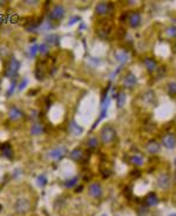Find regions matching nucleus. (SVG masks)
Instances as JSON below:
<instances>
[{"mask_svg":"<svg viewBox=\"0 0 176 216\" xmlns=\"http://www.w3.org/2000/svg\"><path fill=\"white\" fill-rule=\"evenodd\" d=\"M166 32H167V35H168L169 38H175L176 37V26H170Z\"/></svg>","mask_w":176,"mask_h":216,"instance_id":"c756f323","label":"nucleus"},{"mask_svg":"<svg viewBox=\"0 0 176 216\" xmlns=\"http://www.w3.org/2000/svg\"><path fill=\"white\" fill-rule=\"evenodd\" d=\"M13 209L17 214L22 215L26 214L27 211L31 210V201L27 197H19L15 200V202L13 204Z\"/></svg>","mask_w":176,"mask_h":216,"instance_id":"f03ea898","label":"nucleus"},{"mask_svg":"<svg viewBox=\"0 0 176 216\" xmlns=\"http://www.w3.org/2000/svg\"><path fill=\"white\" fill-rule=\"evenodd\" d=\"M128 21H129V25H131V27L135 28V27H137L140 24H141V15H140L139 12H133V13L129 14Z\"/></svg>","mask_w":176,"mask_h":216,"instance_id":"f8f14e48","label":"nucleus"},{"mask_svg":"<svg viewBox=\"0 0 176 216\" xmlns=\"http://www.w3.org/2000/svg\"><path fill=\"white\" fill-rule=\"evenodd\" d=\"M88 191H89L91 196L94 197V198H99V197H101V195H102V188H101L100 183H98V182L92 183L89 186V188H88Z\"/></svg>","mask_w":176,"mask_h":216,"instance_id":"9d476101","label":"nucleus"},{"mask_svg":"<svg viewBox=\"0 0 176 216\" xmlns=\"http://www.w3.org/2000/svg\"><path fill=\"white\" fill-rule=\"evenodd\" d=\"M116 101H117V106L121 108L122 106L124 105V102H126V95H124V93H119V95H116Z\"/></svg>","mask_w":176,"mask_h":216,"instance_id":"393cba45","label":"nucleus"},{"mask_svg":"<svg viewBox=\"0 0 176 216\" xmlns=\"http://www.w3.org/2000/svg\"><path fill=\"white\" fill-rule=\"evenodd\" d=\"M69 157H71L72 160H74V161H81V159L84 157V151H81L80 148H75L74 151H71Z\"/></svg>","mask_w":176,"mask_h":216,"instance_id":"6ab92c4d","label":"nucleus"},{"mask_svg":"<svg viewBox=\"0 0 176 216\" xmlns=\"http://www.w3.org/2000/svg\"><path fill=\"white\" fill-rule=\"evenodd\" d=\"M127 17H128V14H127V13H123L122 15H121V17H120V20H121V21H126V19H127Z\"/></svg>","mask_w":176,"mask_h":216,"instance_id":"37998d69","label":"nucleus"},{"mask_svg":"<svg viewBox=\"0 0 176 216\" xmlns=\"http://www.w3.org/2000/svg\"><path fill=\"white\" fill-rule=\"evenodd\" d=\"M78 177H73V179H71V180H67L65 182V187L66 188H72V187H74L75 184L78 183Z\"/></svg>","mask_w":176,"mask_h":216,"instance_id":"cd10ccee","label":"nucleus"},{"mask_svg":"<svg viewBox=\"0 0 176 216\" xmlns=\"http://www.w3.org/2000/svg\"><path fill=\"white\" fill-rule=\"evenodd\" d=\"M162 143L166 148L173 149L176 147V136L174 134H166L162 138Z\"/></svg>","mask_w":176,"mask_h":216,"instance_id":"6e6552de","label":"nucleus"},{"mask_svg":"<svg viewBox=\"0 0 176 216\" xmlns=\"http://www.w3.org/2000/svg\"><path fill=\"white\" fill-rule=\"evenodd\" d=\"M157 78H162L163 75H164V73H166V66H162V67H160V68H157Z\"/></svg>","mask_w":176,"mask_h":216,"instance_id":"72a5a7b5","label":"nucleus"},{"mask_svg":"<svg viewBox=\"0 0 176 216\" xmlns=\"http://www.w3.org/2000/svg\"><path fill=\"white\" fill-rule=\"evenodd\" d=\"M39 52L41 53V54H47V53L49 52L48 45H46V44H42V45H40V46H39Z\"/></svg>","mask_w":176,"mask_h":216,"instance_id":"2f4dec72","label":"nucleus"},{"mask_svg":"<svg viewBox=\"0 0 176 216\" xmlns=\"http://www.w3.org/2000/svg\"><path fill=\"white\" fill-rule=\"evenodd\" d=\"M65 15V7L62 5H54L52 10H49L48 19L49 20H60Z\"/></svg>","mask_w":176,"mask_h":216,"instance_id":"20e7f679","label":"nucleus"},{"mask_svg":"<svg viewBox=\"0 0 176 216\" xmlns=\"http://www.w3.org/2000/svg\"><path fill=\"white\" fill-rule=\"evenodd\" d=\"M38 51H39V46H38V45H33V46L31 47V49H29L31 57H32V58H35V55H37Z\"/></svg>","mask_w":176,"mask_h":216,"instance_id":"7c9ffc66","label":"nucleus"},{"mask_svg":"<svg viewBox=\"0 0 176 216\" xmlns=\"http://www.w3.org/2000/svg\"><path fill=\"white\" fill-rule=\"evenodd\" d=\"M170 183H171V180H170V176L167 173H162L160 176L157 177V186H158L160 189L167 190L170 187Z\"/></svg>","mask_w":176,"mask_h":216,"instance_id":"423d86ee","label":"nucleus"},{"mask_svg":"<svg viewBox=\"0 0 176 216\" xmlns=\"http://www.w3.org/2000/svg\"><path fill=\"white\" fill-rule=\"evenodd\" d=\"M143 64H144V66L147 67V69H148L149 72H154V71H156L157 69L156 61L153 59V58H144Z\"/></svg>","mask_w":176,"mask_h":216,"instance_id":"f3484780","label":"nucleus"},{"mask_svg":"<svg viewBox=\"0 0 176 216\" xmlns=\"http://www.w3.org/2000/svg\"><path fill=\"white\" fill-rule=\"evenodd\" d=\"M79 20H80V18H79V17H74V18H72V20L68 22V25H69V26H72L73 24H75V22H76V21H79Z\"/></svg>","mask_w":176,"mask_h":216,"instance_id":"a19ab883","label":"nucleus"},{"mask_svg":"<svg viewBox=\"0 0 176 216\" xmlns=\"http://www.w3.org/2000/svg\"><path fill=\"white\" fill-rule=\"evenodd\" d=\"M27 82H28V80H27L26 78L24 79L21 82H20V85H19V89H24L25 87H26V85H27Z\"/></svg>","mask_w":176,"mask_h":216,"instance_id":"e433bc0d","label":"nucleus"},{"mask_svg":"<svg viewBox=\"0 0 176 216\" xmlns=\"http://www.w3.org/2000/svg\"><path fill=\"white\" fill-rule=\"evenodd\" d=\"M111 28H113V24H111L109 20L101 19L98 24L96 33H98V35L101 39H106V38H108V35L111 34Z\"/></svg>","mask_w":176,"mask_h":216,"instance_id":"7ed1b4c3","label":"nucleus"},{"mask_svg":"<svg viewBox=\"0 0 176 216\" xmlns=\"http://www.w3.org/2000/svg\"><path fill=\"white\" fill-rule=\"evenodd\" d=\"M24 116V113L20 111L19 108L17 107V106H13V107H11V109H10V118L11 120H13V121H17V120H19Z\"/></svg>","mask_w":176,"mask_h":216,"instance_id":"4468645a","label":"nucleus"},{"mask_svg":"<svg viewBox=\"0 0 176 216\" xmlns=\"http://www.w3.org/2000/svg\"><path fill=\"white\" fill-rule=\"evenodd\" d=\"M87 144H88V147H89V148H92V149H95V148H98V146H99L98 139L95 138V136H92V138L88 139V141H87Z\"/></svg>","mask_w":176,"mask_h":216,"instance_id":"b1692460","label":"nucleus"},{"mask_svg":"<svg viewBox=\"0 0 176 216\" xmlns=\"http://www.w3.org/2000/svg\"><path fill=\"white\" fill-rule=\"evenodd\" d=\"M69 131L72 132V133H74L75 135H79V134H81V133H82V128H81V127H79L78 124H75L74 121H72V122L69 124Z\"/></svg>","mask_w":176,"mask_h":216,"instance_id":"5701e85b","label":"nucleus"},{"mask_svg":"<svg viewBox=\"0 0 176 216\" xmlns=\"http://www.w3.org/2000/svg\"><path fill=\"white\" fill-rule=\"evenodd\" d=\"M135 85H136V77L129 72L123 79V86L126 88H133Z\"/></svg>","mask_w":176,"mask_h":216,"instance_id":"9b49d317","label":"nucleus"},{"mask_svg":"<svg viewBox=\"0 0 176 216\" xmlns=\"http://www.w3.org/2000/svg\"><path fill=\"white\" fill-rule=\"evenodd\" d=\"M168 93L171 96H175L176 95V81H173V82L168 84Z\"/></svg>","mask_w":176,"mask_h":216,"instance_id":"bb28decb","label":"nucleus"},{"mask_svg":"<svg viewBox=\"0 0 176 216\" xmlns=\"http://www.w3.org/2000/svg\"><path fill=\"white\" fill-rule=\"evenodd\" d=\"M95 12L99 15H104L107 13L113 12V4H107V2H99L95 6Z\"/></svg>","mask_w":176,"mask_h":216,"instance_id":"0eeeda50","label":"nucleus"},{"mask_svg":"<svg viewBox=\"0 0 176 216\" xmlns=\"http://www.w3.org/2000/svg\"><path fill=\"white\" fill-rule=\"evenodd\" d=\"M131 175L133 177H135V179H137V177H140L141 176V171H140V170H134V171H131Z\"/></svg>","mask_w":176,"mask_h":216,"instance_id":"58836bf2","label":"nucleus"},{"mask_svg":"<svg viewBox=\"0 0 176 216\" xmlns=\"http://www.w3.org/2000/svg\"><path fill=\"white\" fill-rule=\"evenodd\" d=\"M143 156L142 155H140V154H135V155H133V156L131 157V162L134 166H142L143 164Z\"/></svg>","mask_w":176,"mask_h":216,"instance_id":"4be33fe9","label":"nucleus"},{"mask_svg":"<svg viewBox=\"0 0 176 216\" xmlns=\"http://www.w3.org/2000/svg\"><path fill=\"white\" fill-rule=\"evenodd\" d=\"M144 202H146L147 206L153 207V206H156L157 203H158V198H157L155 193H149L147 196L144 197Z\"/></svg>","mask_w":176,"mask_h":216,"instance_id":"2eb2a0df","label":"nucleus"},{"mask_svg":"<svg viewBox=\"0 0 176 216\" xmlns=\"http://www.w3.org/2000/svg\"><path fill=\"white\" fill-rule=\"evenodd\" d=\"M101 173H102V176H104V179H107V177L111 175V170H109V169L101 170Z\"/></svg>","mask_w":176,"mask_h":216,"instance_id":"4c0bfd02","label":"nucleus"},{"mask_svg":"<svg viewBox=\"0 0 176 216\" xmlns=\"http://www.w3.org/2000/svg\"><path fill=\"white\" fill-rule=\"evenodd\" d=\"M81 190H82V186H79L78 189L75 190V191H76V193H79V191H81Z\"/></svg>","mask_w":176,"mask_h":216,"instance_id":"c03bdc74","label":"nucleus"},{"mask_svg":"<svg viewBox=\"0 0 176 216\" xmlns=\"http://www.w3.org/2000/svg\"><path fill=\"white\" fill-rule=\"evenodd\" d=\"M126 34H127V32H126V29H124L123 27H120L119 29H116V37L117 39H123V38H126Z\"/></svg>","mask_w":176,"mask_h":216,"instance_id":"c85d7f7f","label":"nucleus"},{"mask_svg":"<svg viewBox=\"0 0 176 216\" xmlns=\"http://www.w3.org/2000/svg\"><path fill=\"white\" fill-rule=\"evenodd\" d=\"M45 104H46V108H49V106H51V98H46Z\"/></svg>","mask_w":176,"mask_h":216,"instance_id":"79ce46f5","label":"nucleus"},{"mask_svg":"<svg viewBox=\"0 0 176 216\" xmlns=\"http://www.w3.org/2000/svg\"><path fill=\"white\" fill-rule=\"evenodd\" d=\"M169 216H176V214H173V215H169Z\"/></svg>","mask_w":176,"mask_h":216,"instance_id":"de8ad7c7","label":"nucleus"},{"mask_svg":"<svg viewBox=\"0 0 176 216\" xmlns=\"http://www.w3.org/2000/svg\"><path fill=\"white\" fill-rule=\"evenodd\" d=\"M146 151L148 154H151V155L157 154L160 151V143L156 140H150L146 143Z\"/></svg>","mask_w":176,"mask_h":216,"instance_id":"1a4fd4ad","label":"nucleus"},{"mask_svg":"<svg viewBox=\"0 0 176 216\" xmlns=\"http://www.w3.org/2000/svg\"><path fill=\"white\" fill-rule=\"evenodd\" d=\"M1 151H2V155L7 159H12V155H13V149H12V146L8 142H5V143L1 146Z\"/></svg>","mask_w":176,"mask_h":216,"instance_id":"dca6fc26","label":"nucleus"},{"mask_svg":"<svg viewBox=\"0 0 176 216\" xmlns=\"http://www.w3.org/2000/svg\"><path fill=\"white\" fill-rule=\"evenodd\" d=\"M35 75H37V79H38V80H42V79H44V73L40 72L39 68H37V71H35Z\"/></svg>","mask_w":176,"mask_h":216,"instance_id":"c9c22d12","label":"nucleus"},{"mask_svg":"<svg viewBox=\"0 0 176 216\" xmlns=\"http://www.w3.org/2000/svg\"><path fill=\"white\" fill-rule=\"evenodd\" d=\"M14 89H15V81H13V84L11 85V88H10V91L7 92V96H11V94H12V92H14Z\"/></svg>","mask_w":176,"mask_h":216,"instance_id":"ea45409f","label":"nucleus"},{"mask_svg":"<svg viewBox=\"0 0 176 216\" xmlns=\"http://www.w3.org/2000/svg\"><path fill=\"white\" fill-rule=\"evenodd\" d=\"M44 131H45L44 126H42L41 124H38V122L33 124L32 127H31V133H32L33 135H38V134H41V133H42Z\"/></svg>","mask_w":176,"mask_h":216,"instance_id":"412c9836","label":"nucleus"},{"mask_svg":"<svg viewBox=\"0 0 176 216\" xmlns=\"http://www.w3.org/2000/svg\"><path fill=\"white\" fill-rule=\"evenodd\" d=\"M100 136H101V141L104 144H111V142L115 141L116 131L114 129V127H111L109 124H106L102 127V129L100 132Z\"/></svg>","mask_w":176,"mask_h":216,"instance_id":"f257e3e1","label":"nucleus"},{"mask_svg":"<svg viewBox=\"0 0 176 216\" xmlns=\"http://www.w3.org/2000/svg\"><path fill=\"white\" fill-rule=\"evenodd\" d=\"M174 182L176 183V170H175V173H174Z\"/></svg>","mask_w":176,"mask_h":216,"instance_id":"49530a36","label":"nucleus"},{"mask_svg":"<svg viewBox=\"0 0 176 216\" xmlns=\"http://www.w3.org/2000/svg\"><path fill=\"white\" fill-rule=\"evenodd\" d=\"M124 196L127 200H131V189L129 187H127V188H124Z\"/></svg>","mask_w":176,"mask_h":216,"instance_id":"f704fd0d","label":"nucleus"},{"mask_svg":"<svg viewBox=\"0 0 176 216\" xmlns=\"http://www.w3.org/2000/svg\"><path fill=\"white\" fill-rule=\"evenodd\" d=\"M46 40H47V42L51 44V45H59V37L55 35V34L48 35V37L46 38Z\"/></svg>","mask_w":176,"mask_h":216,"instance_id":"a878e982","label":"nucleus"},{"mask_svg":"<svg viewBox=\"0 0 176 216\" xmlns=\"http://www.w3.org/2000/svg\"><path fill=\"white\" fill-rule=\"evenodd\" d=\"M38 92H39V91H38V89H35V91H31L29 94H35V93H38Z\"/></svg>","mask_w":176,"mask_h":216,"instance_id":"a18cd8bd","label":"nucleus"},{"mask_svg":"<svg viewBox=\"0 0 176 216\" xmlns=\"http://www.w3.org/2000/svg\"><path fill=\"white\" fill-rule=\"evenodd\" d=\"M19 67H20L19 61L15 59V58H12V59L10 60V62L7 64L6 71H5V75H6L7 78H11V77L15 75L17 72H18V69H19Z\"/></svg>","mask_w":176,"mask_h":216,"instance_id":"39448f33","label":"nucleus"},{"mask_svg":"<svg viewBox=\"0 0 176 216\" xmlns=\"http://www.w3.org/2000/svg\"><path fill=\"white\" fill-rule=\"evenodd\" d=\"M115 57H116L117 61L121 62V64H124V62H127L129 60V54L126 51H119V52L115 53Z\"/></svg>","mask_w":176,"mask_h":216,"instance_id":"a211bd4d","label":"nucleus"},{"mask_svg":"<svg viewBox=\"0 0 176 216\" xmlns=\"http://www.w3.org/2000/svg\"><path fill=\"white\" fill-rule=\"evenodd\" d=\"M38 183H39V186H41V187H44V186L47 183V179H46L45 175H40V176L38 177Z\"/></svg>","mask_w":176,"mask_h":216,"instance_id":"473e14b6","label":"nucleus"},{"mask_svg":"<svg viewBox=\"0 0 176 216\" xmlns=\"http://www.w3.org/2000/svg\"><path fill=\"white\" fill-rule=\"evenodd\" d=\"M143 100L146 101V102L150 104V105L155 104V102H156V100H155V93L153 92V91H148V92H146L143 94Z\"/></svg>","mask_w":176,"mask_h":216,"instance_id":"aec40b11","label":"nucleus"},{"mask_svg":"<svg viewBox=\"0 0 176 216\" xmlns=\"http://www.w3.org/2000/svg\"><path fill=\"white\" fill-rule=\"evenodd\" d=\"M66 151H67V149L65 147H59V148H55L52 151H49V157H52L54 160H60V159L64 157Z\"/></svg>","mask_w":176,"mask_h":216,"instance_id":"ddd939ff","label":"nucleus"}]
</instances>
